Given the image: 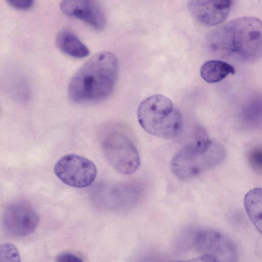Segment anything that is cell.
Masks as SVG:
<instances>
[{
    "label": "cell",
    "mask_w": 262,
    "mask_h": 262,
    "mask_svg": "<svg viewBox=\"0 0 262 262\" xmlns=\"http://www.w3.org/2000/svg\"><path fill=\"white\" fill-rule=\"evenodd\" d=\"M207 41L215 52L254 62L261 56V21L254 17L234 19L212 30Z\"/></svg>",
    "instance_id": "6da1fadb"
},
{
    "label": "cell",
    "mask_w": 262,
    "mask_h": 262,
    "mask_svg": "<svg viewBox=\"0 0 262 262\" xmlns=\"http://www.w3.org/2000/svg\"><path fill=\"white\" fill-rule=\"evenodd\" d=\"M118 61L111 52L102 51L90 58L72 78L70 98L78 103L98 102L106 98L114 87Z\"/></svg>",
    "instance_id": "7a4b0ae2"
},
{
    "label": "cell",
    "mask_w": 262,
    "mask_h": 262,
    "mask_svg": "<svg viewBox=\"0 0 262 262\" xmlns=\"http://www.w3.org/2000/svg\"><path fill=\"white\" fill-rule=\"evenodd\" d=\"M225 157L223 146L211 140L204 128L198 126L194 130V140L175 154L170 168L178 179L188 180L215 167Z\"/></svg>",
    "instance_id": "3957f363"
},
{
    "label": "cell",
    "mask_w": 262,
    "mask_h": 262,
    "mask_svg": "<svg viewBox=\"0 0 262 262\" xmlns=\"http://www.w3.org/2000/svg\"><path fill=\"white\" fill-rule=\"evenodd\" d=\"M137 118L144 130L162 139L174 138L183 126L179 110L170 99L161 94L144 99L138 108Z\"/></svg>",
    "instance_id": "277c9868"
},
{
    "label": "cell",
    "mask_w": 262,
    "mask_h": 262,
    "mask_svg": "<svg viewBox=\"0 0 262 262\" xmlns=\"http://www.w3.org/2000/svg\"><path fill=\"white\" fill-rule=\"evenodd\" d=\"M102 149L109 164L121 174H132L140 166V158L136 146L123 133L113 131L107 134L102 142Z\"/></svg>",
    "instance_id": "5b68a950"
},
{
    "label": "cell",
    "mask_w": 262,
    "mask_h": 262,
    "mask_svg": "<svg viewBox=\"0 0 262 262\" xmlns=\"http://www.w3.org/2000/svg\"><path fill=\"white\" fill-rule=\"evenodd\" d=\"M54 172L64 184L73 187L83 188L93 183L97 170L95 164L89 159L76 154H68L57 161Z\"/></svg>",
    "instance_id": "8992f818"
},
{
    "label": "cell",
    "mask_w": 262,
    "mask_h": 262,
    "mask_svg": "<svg viewBox=\"0 0 262 262\" xmlns=\"http://www.w3.org/2000/svg\"><path fill=\"white\" fill-rule=\"evenodd\" d=\"M39 217L29 204L15 202L5 208L2 219V227L6 234L13 237H23L33 233L36 228Z\"/></svg>",
    "instance_id": "52a82bcc"
},
{
    "label": "cell",
    "mask_w": 262,
    "mask_h": 262,
    "mask_svg": "<svg viewBox=\"0 0 262 262\" xmlns=\"http://www.w3.org/2000/svg\"><path fill=\"white\" fill-rule=\"evenodd\" d=\"M195 243L201 252L215 256L220 262H237L238 256L235 245L228 237L218 231H200Z\"/></svg>",
    "instance_id": "ba28073f"
},
{
    "label": "cell",
    "mask_w": 262,
    "mask_h": 262,
    "mask_svg": "<svg viewBox=\"0 0 262 262\" xmlns=\"http://www.w3.org/2000/svg\"><path fill=\"white\" fill-rule=\"evenodd\" d=\"M231 1H189L187 8L191 16L199 24L211 27L222 23L228 17Z\"/></svg>",
    "instance_id": "9c48e42d"
},
{
    "label": "cell",
    "mask_w": 262,
    "mask_h": 262,
    "mask_svg": "<svg viewBox=\"0 0 262 262\" xmlns=\"http://www.w3.org/2000/svg\"><path fill=\"white\" fill-rule=\"evenodd\" d=\"M60 9L66 15L83 21L96 30L106 25V16L99 3L90 0L63 1Z\"/></svg>",
    "instance_id": "30bf717a"
},
{
    "label": "cell",
    "mask_w": 262,
    "mask_h": 262,
    "mask_svg": "<svg viewBox=\"0 0 262 262\" xmlns=\"http://www.w3.org/2000/svg\"><path fill=\"white\" fill-rule=\"evenodd\" d=\"M3 79L7 91L13 98L20 101H25L30 98L29 82L19 69L13 67L7 68L4 73Z\"/></svg>",
    "instance_id": "8fae6325"
},
{
    "label": "cell",
    "mask_w": 262,
    "mask_h": 262,
    "mask_svg": "<svg viewBox=\"0 0 262 262\" xmlns=\"http://www.w3.org/2000/svg\"><path fill=\"white\" fill-rule=\"evenodd\" d=\"M58 48L64 54L74 58H82L89 55L88 48L72 32L60 31L56 37Z\"/></svg>",
    "instance_id": "7c38bea8"
},
{
    "label": "cell",
    "mask_w": 262,
    "mask_h": 262,
    "mask_svg": "<svg viewBox=\"0 0 262 262\" xmlns=\"http://www.w3.org/2000/svg\"><path fill=\"white\" fill-rule=\"evenodd\" d=\"M234 73L235 69L231 64L219 60L207 61L203 63L200 69L201 77L209 83L219 82L229 74Z\"/></svg>",
    "instance_id": "4fadbf2b"
},
{
    "label": "cell",
    "mask_w": 262,
    "mask_h": 262,
    "mask_svg": "<svg viewBox=\"0 0 262 262\" xmlns=\"http://www.w3.org/2000/svg\"><path fill=\"white\" fill-rule=\"evenodd\" d=\"M246 211L253 225L261 231V189L255 188L250 190L244 198Z\"/></svg>",
    "instance_id": "5bb4252c"
},
{
    "label": "cell",
    "mask_w": 262,
    "mask_h": 262,
    "mask_svg": "<svg viewBox=\"0 0 262 262\" xmlns=\"http://www.w3.org/2000/svg\"><path fill=\"white\" fill-rule=\"evenodd\" d=\"M0 262H21L20 253L17 247L9 243L1 244Z\"/></svg>",
    "instance_id": "9a60e30c"
},
{
    "label": "cell",
    "mask_w": 262,
    "mask_h": 262,
    "mask_svg": "<svg viewBox=\"0 0 262 262\" xmlns=\"http://www.w3.org/2000/svg\"><path fill=\"white\" fill-rule=\"evenodd\" d=\"M248 161L251 166L258 172L262 168V152L260 149L254 148L248 154Z\"/></svg>",
    "instance_id": "2e32d148"
},
{
    "label": "cell",
    "mask_w": 262,
    "mask_h": 262,
    "mask_svg": "<svg viewBox=\"0 0 262 262\" xmlns=\"http://www.w3.org/2000/svg\"><path fill=\"white\" fill-rule=\"evenodd\" d=\"M7 2L11 7L23 10L30 9L34 4L32 0H9Z\"/></svg>",
    "instance_id": "e0dca14e"
},
{
    "label": "cell",
    "mask_w": 262,
    "mask_h": 262,
    "mask_svg": "<svg viewBox=\"0 0 262 262\" xmlns=\"http://www.w3.org/2000/svg\"><path fill=\"white\" fill-rule=\"evenodd\" d=\"M55 262H83V261L75 254L69 252H63L56 257Z\"/></svg>",
    "instance_id": "ac0fdd59"
},
{
    "label": "cell",
    "mask_w": 262,
    "mask_h": 262,
    "mask_svg": "<svg viewBox=\"0 0 262 262\" xmlns=\"http://www.w3.org/2000/svg\"><path fill=\"white\" fill-rule=\"evenodd\" d=\"M168 262H220L214 256L205 254L197 257L184 260L171 261Z\"/></svg>",
    "instance_id": "d6986e66"
},
{
    "label": "cell",
    "mask_w": 262,
    "mask_h": 262,
    "mask_svg": "<svg viewBox=\"0 0 262 262\" xmlns=\"http://www.w3.org/2000/svg\"><path fill=\"white\" fill-rule=\"evenodd\" d=\"M0 113H1V109H0Z\"/></svg>",
    "instance_id": "ffe728a7"
}]
</instances>
